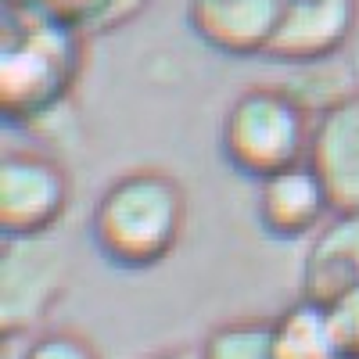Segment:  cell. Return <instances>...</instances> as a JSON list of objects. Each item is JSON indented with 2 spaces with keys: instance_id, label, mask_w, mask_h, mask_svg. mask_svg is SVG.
Returning <instances> with one entry per match:
<instances>
[{
  "instance_id": "cell-1",
  "label": "cell",
  "mask_w": 359,
  "mask_h": 359,
  "mask_svg": "<svg viewBox=\"0 0 359 359\" xmlns=\"http://www.w3.org/2000/svg\"><path fill=\"white\" fill-rule=\"evenodd\" d=\"M83 36L40 8H4L0 108L8 123H36L65 104L83 72Z\"/></svg>"
},
{
  "instance_id": "cell-2",
  "label": "cell",
  "mask_w": 359,
  "mask_h": 359,
  "mask_svg": "<svg viewBox=\"0 0 359 359\" xmlns=\"http://www.w3.org/2000/svg\"><path fill=\"white\" fill-rule=\"evenodd\" d=\"M187 226V191L165 169H126L97 194L90 237L97 252L126 269L158 266Z\"/></svg>"
},
{
  "instance_id": "cell-3",
  "label": "cell",
  "mask_w": 359,
  "mask_h": 359,
  "mask_svg": "<svg viewBox=\"0 0 359 359\" xmlns=\"http://www.w3.org/2000/svg\"><path fill=\"white\" fill-rule=\"evenodd\" d=\"M316 108L294 86L255 83L241 90L219 126L223 158L245 176L266 180L309 158Z\"/></svg>"
},
{
  "instance_id": "cell-4",
  "label": "cell",
  "mask_w": 359,
  "mask_h": 359,
  "mask_svg": "<svg viewBox=\"0 0 359 359\" xmlns=\"http://www.w3.org/2000/svg\"><path fill=\"white\" fill-rule=\"evenodd\" d=\"M72 184L65 165L33 151L15 147L0 158V226L4 237H47L69 212Z\"/></svg>"
},
{
  "instance_id": "cell-5",
  "label": "cell",
  "mask_w": 359,
  "mask_h": 359,
  "mask_svg": "<svg viewBox=\"0 0 359 359\" xmlns=\"http://www.w3.org/2000/svg\"><path fill=\"white\" fill-rule=\"evenodd\" d=\"M69 262L50 237H8L4 245V341L29 334L65 287Z\"/></svg>"
},
{
  "instance_id": "cell-6",
  "label": "cell",
  "mask_w": 359,
  "mask_h": 359,
  "mask_svg": "<svg viewBox=\"0 0 359 359\" xmlns=\"http://www.w3.org/2000/svg\"><path fill=\"white\" fill-rule=\"evenodd\" d=\"M306 162L323 180L334 212L359 208V86H352L348 79L338 94L316 104Z\"/></svg>"
},
{
  "instance_id": "cell-7",
  "label": "cell",
  "mask_w": 359,
  "mask_h": 359,
  "mask_svg": "<svg viewBox=\"0 0 359 359\" xmlns=\"http://www.w3.org/2000/svg\"><path fill=\"white\" fill-rule=\"evenodd\" d=\"M359 0H287L266 57L280 65H327L348 50Z\"/></svg>"
},
{
  "instance_id": "cell-8",
  "label": "cell",
  "mask_w": 359,
  "mask_h": 359,
  "mask_svg": "<svg viewBox=\"0 0 359 359\" xmlns=\"http://www.w3.org/2000/svg\"><path fill=\"white\" fill-rule=\"evenodd\" d=\"M287 0H191V29L219 54L255 57L269 50Z\"/></svg>"
},
{
  "instance_id": "cell-9",
  "label": "cell",
  "mask_w": 359,
  "mask_h": 359,
  "mask_svg": "<svg viewBox=\"0 0 359 359\" xmlns=\"http://www.w3.org/2000/svg\"><path fill=\"white\" fill-rule=\"evenodd\" d=\"M255 212H259V223L273 237L294 241V237H313L334 216V205L316 169L309 162H298L259 180Z\"/></svg>"
},
{
  "instance_id": "cell-10",
  "label": "cell",
  "mask_w": 359,
  "mask_h": 359,
  "mask_svg": "<svg viewBox=\"0 0 359 359\" xmlns=\"http://www.w3.org/2000/svg\"><path fill=\"white\" fill-rule=\"evenodd\" d=\"M359 287V208L334 212L313 237L302 259V294L331 302L341 291Z\"/></svg>"
},
{
  "instance_id": "cell-11",
  "label": "cell",
  "mask_w": 359,
  "mask_h": 359,
  "mask_svg": "<svg viewBox=\"0 0 359 359\" xmlns=\"http://www.w3.org/2000/svg\"><path fill=\"white\" fill-rule=\"evenodd\" d=\"M273 331V348L280 359H345L331 313L316 298H298L280 316L269 320Z\"/></svg>"
},
{
  "instance_id": "cell-12",
  "label": "cell",
  "mask_w": 359,
  "mask_h": 359,
  "mask_svg": "<svg viewBox=\"0 0 359 359\" xmlns=\"http://www.w3.org/2000/svg\"><path fill=\"white\" fill-rule=\"evenodd\" d=\"M201 359H280L273 348L269 320H230L208 331L198 345Z\"/></svg>"
},
{
  "instance_id": "cell-13",
  "label": "cell",
  "mask_w": 359,
  "mask_h": 359,
  "mask_svg": "<svg viewBox=\"0 0 359 359\" xmlns=\"http://www.w3.org/2000/svg\"><path fill=\"white\" fill-rule=\"evenodd\" d=\"M111 4L115 0H33L29 8H40L54 18L83 29V33H97L108 18V11H111Z\"/></svg>"
},
{
  "instance_id": "cell-14",
  "label": "cell",
  "mask_w": 359,
  "mask_h": 359,
  "mask_svg": "<svg viewBox=\"0 0 359 359\" xmlns=\"http://www.w3.org/2000/svg\"><path fill=\"white\" fill-rule=\"evenodd\" d=\"M22 359H97V348L76 331H43L22 348Z\"/></svg>"
},
{
  "instance_id": "cell-15",
  "label": "cell",
  "mask_w": 359,
  "mask_h": 359,
  "mask_svg": "<svg viewBox=\"0 0 359 359\" xmlns=\"http://www.w3.org/2000/svg\"><path fill=\"white\" fill-rule=\"evenodd\" d=\"M323 306H327V313H331L341 355L345 359H359V287L341 291L338 298H331V302H323Z\"/></svg>"
},
{
  "instance_id": "cell-16",
  "label": "cell",
  "mask_w": 359,
  "mask_h": 359,
  "mask_svg": "<svg viewBox=\"0 0 359 359\" xmlns=\"http://www.w3.org/2000/svg\"><path fill=\"white\" fill-rule=\"evenodd\" d=\"M151 0H115L111 4V11H108V18H104V25L97 29V33H108V29H118V25H126L133 15H140Z\"/></svg>"
},
{
  "instance_id": "cell-17",
  "label": "cell",
  "mask_w": 359,
  "mask_h": 359,
  "mask_svg": "<svg viewBox=\"0 0 359 359\" xmlns=\"http://www.w3.org/2000/svg\"><path fill=\"white\" fill-rule=\"evenodd\" d=\"M158 359H201V355H198V348H172V352H165Z\"/></svg>"
},
{
  "instance_id": "cell-18",
  "label": "cell",
  "mask_w": 359,
  "mask_h": 359,
  "mask_svg": "<svg viewBox=\"0 0 359 359\" xmlns=\"http://www.w3.org/2000/svg\"><path fill=\"white\" fill-rule=\"evenodd\" d=\"M345 76H348V83H352V86H359V54H352V57H348Z\"/></svg>"
},
{
  "instance_id": "cell-19",
  "label": "cell",
  "mask_w": 359,
  "mask_h": 359,
  "mask_svg": "<svg viewBox=\"0 0 359 359\" xmlns=\"http://www.w3.org/2000/svg\"><path fill=\"white\" fill-rule=\"evenodd\" d=\"M33 0H4V8H29Z\"/></svg>"
}]
</instances>
